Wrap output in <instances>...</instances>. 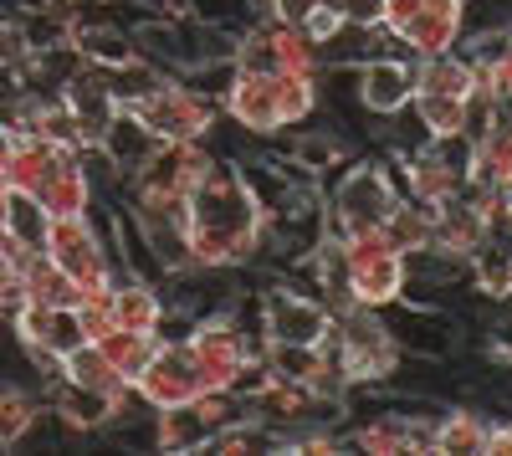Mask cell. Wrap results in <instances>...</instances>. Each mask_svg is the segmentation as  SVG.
<instances>
[{"instance_id":"obj_9","label":"cell","mask_w":512,"mask_h":456,"mask_svg":"<svg viewBox=\"0 0 512 456\" xmlns=\"http://www.w3.org/2000/svg\"><path fill=\"white\" fill-rule=\"evenodd\" d=\"M333 328V313L323 298L297 293V287H272L262 308V344H323Z\"/></svg>"},{"instance_id":"obj_15","label":"cell","mask_w":512,"mask_h":456,"mask_svg":"<svg viewBox=\"0 0 512 456\" xmlns=\"http://www.w3.org/2000/svg\"><path fill=\"white\" fill-rule=\"evenodd\" d=\"M62 154V144L41 139L31 129H11V149H6V185L16 195H36L41 175H47V164Z\"/></svg>"},{"instance_id":"obj_17","label":"cell","mask_w":512,"mask_h":456,"mask_svg":"<svg viewBox=\"0 0 512 456\" xmlns=\"http://www.w3.org/2000/svg\"><path fill=\"white\" fill-rule=\"evenodd\" d=\"M164 318V298L149 277H118L113 282V328H134V334H154Z\"/></svg>"},{"instance_id":"obj_19","label":"cell","mask_w":512,"mask_h":456,"mask_svg":"<svg viewBox=\"0 0 512 456\" xmlns=\"http://www.w3.org/2000/svg\"><path fill=\"white\" fill-rule=\"evenodd\" d=\"M154 446L169 451V456H190V451H205V446H210V426L200 421L195 400H190V405L154 410Z\"/></svg>"},{"instance_id":"obj_4","label":"cell","mask_w":512,"mask_h":456,"mask_svg":"<svg viewBox=\"0 0 512 456\" xmlns=\"http://www.w3.org/2000/svg\"><path fill=\"white\" fill-rule=\"evenodd\" d=\"M400 205V180L384 164H349L344 180L328 195V221L333 236H359V231H379L390 221V211Z\"/></svg>"},{"instance_id":"obj_14","label":"cell","mask_w":512,"mask_h":456,"mask_svg":"<svg viewBox=\"0 0 512 456\" xmlns=\"http://www.w3.org/2000/svg\"><path fill=\"white\" fill-rule=\"evenodd\" d=\"M52 390H47V410L57 416V426H67V431H108V421L118 416V405L134 395L128 390L123 400L118 395H103V390H88V385H72V380H47Z\"/></svg>"},{"instance_id":"obj_26","label":"cell","mask_w":512,"mask_h":456,"mask_svg":"<svg viewBox=\"0 0 512 456\" xmlns=\"http://www.w3.org/2000/svg\"><path fill=\"white\" fill-rule=\"evenodd\" d=\"M344 26H349V21L338 16V6H333V0H328V6H318V11H313V16L303 21V31H308V36L318 41V47H328V41H333L338 31H344Z\"/></svg>"},{"instance_id":"obj_5","label":"cell","mask_w":512,"mask_h":456,"mask_svg":"<svg viewBox=\"0 0 512 456\" xmlns=\"http://www.w3.org/2000/svg\"><path fill=\"white\" fill-rule=\"evenodd\" d=\"M384 31L415 57L456 52L466 31V0H384Z\"/></svg>"},{"instance_id":"obj_25","label":"cell","mask_w":512,"mask_h":456,"mask_svg":"<svg viewBox=\"0 0 512 456\" xmlns=\"http://www.w3.org/2000/svg\"><path fill=\"white\" fill-rule=\"evenodd\" d=\"M292 159L297 164H303V170L318 180L323 170H328V164H338V159H344V144H338V139H328V134H313V139H297L292 144Z\"/></svg>"},{"instance_id":"obj_27","label":"cell","mask_w":512,"mask_h":456,"mask_svg":"<svg viewBox=\"0 0 512 456\" xmlns=\"http://www.w3.org/2000/svg\"><path fill=\"white\" fill-rule=\"evenodd\" d=\"M333 6L349 26H379L384 21V0H333Z\"/></svg>"},{"instance_id":"obj_8","label":"cell","mask_w":512,"mask_h":456,"mask_svg":"<svg viewBox=\"0 0 512 456\" xmlns=\"http://www.w3.org/2000/svg\"><path fill=\"white\" fill-rule=\"evenodd\" d=\"M466 154H472V139H431V144H420V149H405L400 154V175L410 200L420 205H441L451 195H461L466 185Z\"/></svg>"},{"instance_id":"obj_31","label":"cell","mask_w":512,"mask_h":456,"mask_svg":"<svg viewBox=\"0 0 512 456\" xmlns=\"http://www.w3.org/2000/svg\"><path fill=\"white\" fill-rule=\"evenodd\" d=\"M507 303H512V272H507Z\"/></svg>"},{"instance_id":"obj_29","label":"cell","mask_w":512,"mask_h":456,"mask_svg":"<svg viewBox=\"0 0 512 456\" xmlns=\"http://www.w3.org/2000/svg\"><path fill=\"white\" fill-rule=\"evenodd\" d=\"M497 200H502V216L512 221V175H507V180H497Z\"/></svg>"},{"instance_id":"obj_11","label":"cell","mask_w":512,"mask_h":456,"mask_svg":"<svg viewBox=\"0 0 512 456\" xmlns=\"http://www.w3.org/2000/svg\"><path fill=\"white\" fill-rule=\"evenodd\" d=\"M354 93L359 108L374 118H400L415 98V67L400 57H364L354 72Z\"/></svg>"},{"instance_id":"obj_2","label":"cell","mask_w":512,"mask_h":456,"mask_svg":"<svg viewBox=\"0 0 512 456\" xmlns=\"http://www.w3.org/2000/svg\"><path fill=\"white\" fill-rule=\"evenodd\" d=\"M221 108L241 123L246 134H277L297 129L318 108V77H292V72H231Z\"/></svg>"},{"instance_id":"obj_16","label":"cell","mask_w":512,"mask_h":456,"mask_svg":"<svg viewBox=\"0 0 512 456\" xmlns=\"http://www.w3.org/2000/svg\"><path fill=\"white\" fill-rule=\"evenodd\" d=\"M82 287L47 257V252H31L21 262V303H41V308H77Z\"/></svg>"},{"instance_id":"obj_18","label":"cell","mask_w":512,"mask_h":456,"mask_svg":"<svg viewBox=\"0 0 512 456\" xmlns=\"http://www.w3.org/2000/svg\"><path fill=\"white\" fill-rule=\"evenodd\" d=\"M41 416H47V395L0 380V451H16L21 441H31Z\"/></svg>"},{"instance_id":"obj_10","label":"cell","mask_w":512,"mask_h":456,"mask_svg":"<svg viewBox=\"0 0 512 456\" xmlns=\"http://www.w3.org/2000/svg\"><path fill=\"white\" fill-rule=\"evenodd\" d=\"M134 395L149 410H169V405H190L195 395H205L200 375H195V359L185 344H159V354L144 364V375L134 380Z\"/></svg>"},{"instance_id":"obj_20","label":"cell","mask_w":512,"mask_h":456,"mask_svg":"<svg viewBox=\"0 0 512 456\" xmlns=\"http://www.w3.org/2000/svg\"><path fill=\"white\" fill-rule=\"evenodd\" d=\"M487 436H492V421L482 410H446V416H436V451L446 456H482Z\"/></svg>"},{"instance_id":"obj_22","label":"cell","mask_w":512,"mask_h":456,"mask_svg":"<svg viewBox=\"0 0 512 456\" xmlns=\"http://www.w3.org/2000/svg\"><path fill=\"white\" fill-rule=\"evenodd\" d=\"M431 231H436V205H420L410 195H400V205L390 211V221H384V236H390V246L400 257L420 252V246H431Z\"/></svg>"},{"instance_id":"obj_13","label":"cell","mask_w":512,"mask_h":456,"mask_svg":"<svg viewBox=\"0 0 512 456\" xmlns=\"http://www.w3.org/2000/svg\"><path fill=\"white\" fill-rule=\"evenodd\" d=\"M487 241H497V226H492L466 195H451V200L436 205V231H431V246H436V252L472 262Z\"/></svg>"},{"instance_id":"obj_3","label":"cell","mask_w":512,"mask_h":456,"mask_svg":"<svg viewBox=\"0 0 512 456\" xmlns=\"http://www.w3.org/2000/svg\"><path fill=\"white\" fill-rule=\"evenodd\" d=\"M144 129L159 144H180V139H205L216 129V98L200 93L195 82H175V77H159L144 98L128 103Z\"/></svg>"},{"instance_id":"obj_24","label":"cell","mask_w":512,"mask_h":456,"mask_svg":"<svg viewBox=\"0 0 512 456\" xmlns=\"http://www.w3.org/2000/svg\"><path fill=\"white\" fill-rule=\"evenodd\" d=\"M6 231L16 236L21 252H41V246H47V211H41L31 195H11V221H6Z\"/></svg>"},{"instance_id":"obj_21","label":"cell","mask_w":512,"mask_h":456,"mask_svg":"<svg viewBox=\"0 0 512 456\" xmlns=\"http://www.w3.org/2000/svg\"><path fill=\"white\" fill-rule=\"evenodd\" d=\"M62 380H72V385H88V390H103V395H128L134 385H128L118 369L103 359V349L98 344H77L67 359H62Z\"/></svg>"},{"instance_id":"obj_28","label":"cell","mask_w":512,"mask_h":456,"mask_svg":"<svg viewBox=\"0 0 512 456\" xmlns=\"http://www.w3.org/2000/svg\"><path fill=\"white\" fill-rule=\"evenodd\" d=\"M318 6H328V0H272V16H277V21H292V26H303Z\"/></svg>"},{"instance_id":"obj_1","label":"cell","mask_w":512,"mask_h":456,"mask_svg":"<svg viewBox=\"0 0 512 456\" xmlns=\"http://www.w3.org/2000/svg\"><path fill=\"white\" fill-rule=\"evenodd\" d=\"M190 267L205 272H236L267 246V221L256 205L241 164H221L205 175V185L190 195Z\"/></svg>"},{"instance_id":"obj_7","label":"cell","mask_w":512,"mask_h":456,"mask_svg":"<svg viewBox=\"0 0 512 456\" xmlns=\"http://www.w3.org/2000/svg\"><path fill=\"white\" fill-rule=\"evenodd\" d=\"M344 241V267H349V287L364 308H395L405 298V257L390 246V236L379 231H359V236H338Z\"/></svg>"},{"instance_id":"obj_30","label":"cell","mask_w":512,"mask_h":456,"mask_svg":"<svg viewBox=\"0 0 512 456\" xmlns=\"http://www.w3.org/2000/svg\"><path fill=\"white\" fill-rule=\"evenodd\" d=\"M6 149H11V123H0V180H6Z\"/></svg>"},{"instance_id":"obj_12","label":"cell","mask_w":512,"mask_h":456,"mask_svg":"<svg viewBox=\"0 0 512 456\" xmlns=\"http://www.w3.org/2000/svg\"><path fill=\"white\" fill-rule=\"evenodd\" d=\"M98 190H93V180H88V170H82V154L77 149H62L52 164H47V175H41V185H36V205L47 216H88L93 211V200Z\"/></svg>"},{"instance_id":"obj_32","label":"cell","mask_w":512,"mask_h":456,"mask_svg":"<svg viewBox=\"0 0 512 456\" xmlns=\"http://www.w3.org/2000/svg\"><path fill=\"white\" fill-rule=\"evenodd\" d=\"M0 318H11V308H6V303H0Z\"/></svg>"},{"instance_id":"obj_6","label":"cell","mask_w":512,"mask_h":456,"mask_svg":"<svg viewBox=\"0 0 512 456\" xmlns=\"http://www.w3.org/2000/svg\"><path fill=\"white\" fill-rule=\"evenodd\" d=\"M82 293H93V287H113L118 282V267L108 257V246H103V231L88 216H47V246H41Z\"/></svg>"},{"instance_id":"obj_23","label":"cell","mask_w":512,"mask_h":456,"mask_svg":"<svg viewBox=\"0 0 512 456\" xmlns=\"http://www.w3.org/2000/svg\"><path fill=\"white\" fill-rule=\"evenodd\" d=\"M98 349H103V359L118 369V375L134 385L139 375H144V364L159 354V339L154 334H134V328H108L103 339H93Z\"/></svg>"}]
</instances>
